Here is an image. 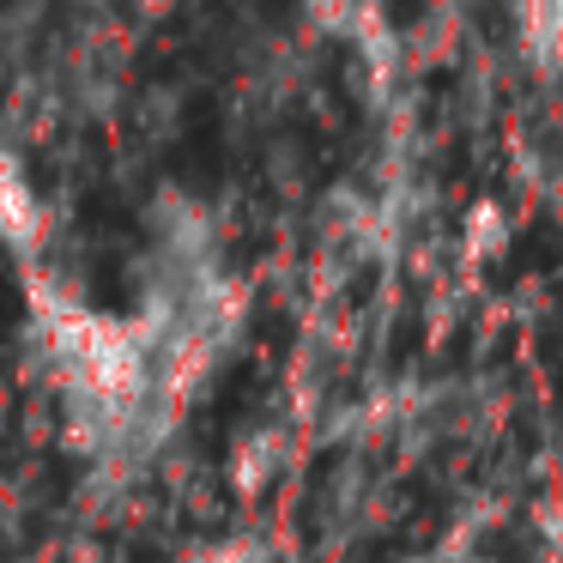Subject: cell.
I'll return each mask as SVG.
<instances>
[{
	"label": "cell",
	"mask_w": 563,
	"mask_h": 563,
	"mask_svg": "<svg viewBox=\"0 0 563 563\" xmlns=\"http://www.w3.org/2000/svg\"><path fill=\"white\" fill-rule=\"evenodd\" d=\"M0 236H7L19 255H31V249L43 243V200L7 152H0Z\"/></svg>",
	"instance_id": "1"
},
{
	"label": "cell",
	"mask_w": 563,
	"mask_h": 563,
	"mask_svg": "<svg viewBox=\"0 0 563 563\" xmlns=\"http://www.w3.org/2000/svg\"><path fill=\"white\" fill-rule=\"evenodd\" d=\"M515 31H521V55L545 74H563V0H521L515 7Z\"/></svg>",
	"instance_id": "2"
}]
</instances>
